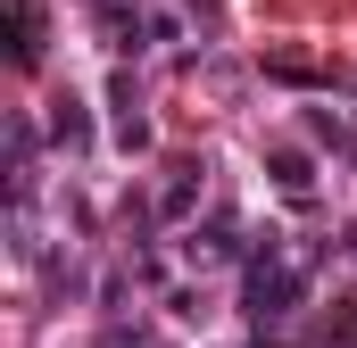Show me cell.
<instances>
[{
	"mask_svg": "<svg viewBox=\"0 0 357 348\" xmlns=\"http://www.w3.org/2000/svg\"><path fill=\"white\" fill-rule=\"evenodd\" d=\"M299 299H307V265H291L274 249V232H266V249L250 258V282H241V315H250L258 332H274V324H291Z\"/></svg>",
	"mask_w": 357,
	"mask_h": 348,
	"instance_id": "6da1fadb",
	"label": "cell"
},
{
	"mask_svg": "<svg viewBox=\"0 0 357 348\" xmlns=\"http://www.w3.org/2000/svg\"><path fill=\"white\" fill-rule=\"evenodd\" d=\"M266 174H274V191H282L291 207H307V199H316V166H307L299 150H274V158H266Z\"/></svg>",
	"mask_w": 357,
	"mask_h": 348,
	"instance_id": "7a4b0ae2",
	"label": "cell"
},
{
	"mask_svg": "<svg viewBox=\"0 0 357 348\" xmlns=\"http://www.w3.org/2000/svg\"><path fill=\"white\" fill-rule=\"evenodd\" d=\"M50 141L75 158V150H91V116H84V100L67 91V100H50Z\"/></svg>",
	"mask_w": 357,
	"mask_h": 348,
	"instance_id": "3957f363",
	"label": "cell"
},
{
	"mask_svg": "<svg viewBox=\"0 0 357 348\" xmlns=\"http://www.w3.org/2000/svg\"><path fill=\"white\" fill-rule=\"evenodd\" d=\"M233 258V224H208V232H183V265L191 274H208V265Z\"/></svg>",
	"mask_w": 357,
	"mask_h": 348,
	"instance_id": "277c9868",
	"label": "cell"
},
{
	"mask_svg": "<svg viewBox=\"0 0 357 348\" xmlns=\"http://www.w3.org/2000/svg\"><path fill=\"white\" fill-rule=\"evenodd\" d=\"M307 133H316L333 158H349V166H357V133H349V116H341V108H307Z\"/></svg>",
	"mask_w": 357,
	"mask_h": 348,
	"instance_id": "5b68a950",
	"label": "cell"
},
{
	"mask_svg": "<svg viewBox=\"0 0 357 348\" xmlns=\"http://www.w3.org/2000/svg\"><path fill=\"white\" fill-rule=\"evenodd\" d=\"M191 174H199V166H191ZM191 174H175V182L158 191V216H167V224H175V216H191V199H199V182H191Z\"/></svg>",
	"mask_w": 357,
	"mask_h": 348,
	"instance_id": "8992f818",
	"label": "cell"
},
{
	"mask_svg": "<svg viewBox=\"0 0 357 348\" xmlns=\"http://www.w3.org/2000/svg\"><path fill=\"white\" fill-rule=\"evenodd\" d=\"M333 348H357V299L333 307Z\"/></svg>",
	"mask_w": 357,
	"mask_h": 348,
	"instance_id": "52a82bcc",
	"label": "cell"
},
{
	"mask_svg": "<svg viewBox=\"0 0 357 348\" xmlns=\"http://www.w3.org/2000/svg\"><path fill=\"white\" fill-rule=\"evenodd\" d=\"M266 75H282V84H316V67H307V58H266Z\"/></svg>",
	"mask_w": 357,
	"mask_h": 348,
	"instance_id": "ba28073f",
	"label": "cell"
}]
</instances>
